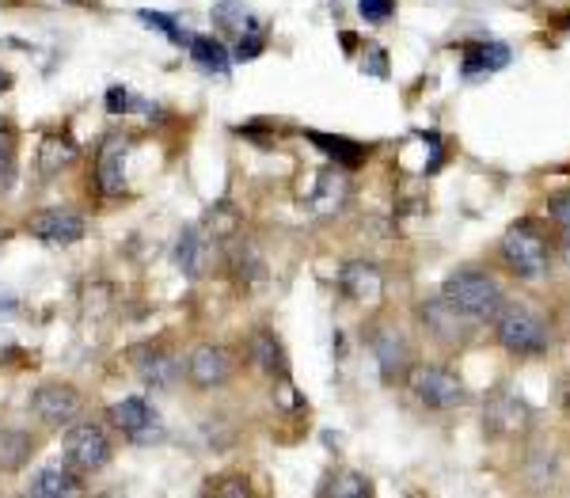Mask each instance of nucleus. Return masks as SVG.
I'll list each match as a JSON object with an SVG mask.
<instances>
[{
  "mask_svg": "<svg viewBox=\"0 0 570 498\" xmlns=\"http://www.w3.org/2000/svg\"><path fill=\"white\" fill-rule=\"evenodd\" d=\"M137 20H141L145 28L160 31L163 39L176 42V46H187V42H190V31L176 20V15H168V12H152V8H141V12H137Z\"/></svg>",
  "mask_w": 570,
  "mask_h": 498,
  "instance_id": "27",
  "label": "nucleus"
},
{
  "mask_svg": "<svg viewBox=\"0 0 570 498\" xmlns=\"http://www.w3.org/2000/svg\"><path fill=\"white\" fill-rule=\"evenodd\" d=\"M408 384H411V396L426 411H453L468 400L464 381L445 365H414L408 373Z\"/></svg>",
  "mask_w": 570,
  "mask_h": 498,
  "instance_id": "4",
  "label": "nucleus"
},
{
  "mask_svg": "<svg viewBox=\"0 0 570 498\" xmlns=\"http://www.w3.org/2000/svg\"><path fill=\"white\" fill-rule=\"evenodd\" d=\"M388 50L384 46H366V62H361V68H369L373 76H388Z\"/></svg>",
  "mask_w": 570,
  "mask_h": 498,
  "instance_id": "35",
  "label": "nucleus"
},
{
  "mask_svg": "<svg viewBox=\"0 0 570 498\" xmlns=\"http://www.w3.org/2000/svg\"><path fill=\"white\" fill-rule=\"evenodd\" d=\"M31 453H34L31 434H23V431H0V465H4V468L28 465Z\"/></svg>",
  "mask_w": 570,
  "mask_h": 498,
  "instance_id": "26",
  "label": "nucleus"
},
{
  "mask_svg": "<svg viewBox=\"0 0 570 498\" xmlns=\"http://www.w3.org/2000/svg\"><path fill=\"white\" fill-rule=\"evenodd\" d=\"M509 46L506 42H468L464 46V76H479V73H498L509 65Z\"/></svg>",
  "mask_w": 570,
  "mask_h": 498,
  "instance_id": "19",
  "label": "nucleus"
},
{
  "mask_svg": "<svg viewBox=\"0 0 570 498\" xmlns=\"http://www.w3.org/2000/svg\"><path fill=\"white\" fill-rule=\"evenodd\" d=\"M503 259L517 278H529V282L543 278L551 266L548 236H543L532 221H517V225L503 236Z\"/></svg>",
  "mask_w": 570,
  "mask_h": 498,
  "instance_id": "3",
  "label": "nucleus"
},
{
  "mask_svg": "<svg viewBox=\"0 0 570 498\" xmlns=\"http://www.w3.org/2000/svg\"><path fill=\"white\" fill-rule=\"evenodd\" d=\"M65 465L76 468L81 476H92V471H103L110 465V437L99 423H81L76 418L65 431Z\"/></svg>",
  "mask_w": 570,
  "mask_h": 498,
  "instance_id": "5",
  "label": "nucleus"
},
{
  "mask_svg": "<svg viewBox=\"0 0 570 498\" xmlns=\"http://www.w3.org/2000/svg\"><path fill=\"white\" fill-rule=\"evenodd\" d=\"M442 297L461 316H468L472 324L495 320L498 308L506 305L503 286H498V282L490 278V274H483V271H456V274H448L445 286H442Z\"/></svg>",
  "mask_w": 570,
  "mask_h": 498,
  "instance_id": "2",
  "label": "nucleus"
},
{
  "mask_svg": "<svg viewBox=\"0 0 570 498\" xmlns=\"http://www.w3.org/2000/svg\"><path fill=\"white\" fill-rule=\"evenodd\" d=\"M205 498H252V484L244 476H221L210 484V495Z\"/></svg>",
  "mask_w": 570,
  "mask_h": 498,
  "instance_id": "32",
  "label": "nucleus"
},
{
  "mask_svg": "<svg viewBox=\"0 0 570 498\" xmlns=\"http://www.w3.org/2000/svg\"><path fill=\"white\" fill-rule=\"evenodd\" d=\"M247 358H252V365L258 373L285 377V350L274 331H255L252 339H247Z\"/></svg>",
  "mask_w": 570,
  "mask_h": 498,
  "instance_id": "20",
  "label": "nucleus"
},
{
  "mask_svg": "<svg viewBox=\"0 0 570 498\" xmlns=\"http://www.w3.org/2000/svg\"><path fill=\"white\" fill-rule=\"evenodd\" d=\"M62 4H76V8H88L92 0H62Z\"/></svg>",
  "mask_w": 570,
  "mask_h": 498,
  "instance_id": "38",
  "label": "nucleus"
},
{
  "mask_svg": "<svg viewBox=\"0 0 570 498\" xmlns=\"http://www.w3.org/2000/svg\"><path fill=\"white\" fill-rule=\"evenodd\" d=\"M81 407H84L81 392H76L68 381H46V384H39L31 396V411L39 415V423L54 426V431H62V426L68 431V426L81 418Z\"/></svg>",
  "mask_w": 570,
  "mask_h": 498,
  "instance_id": "9",
  "label": "nucleus"
},
{
  "mask_svg": "<svg viewBox=\"0 0 570 498\" xmlns=\"http://www.w3.org/2000/svg\"><path fill=\"white\" fill-rule=\"evenodd\" d=\"M563 259H567V266H570V240H567V244H563Z\"/></svg>",
  "mask_w": 570,
  "mask_h": 498,
  "instance_id": "39",
  "label": "nucleus"
},
{
  "mask_svg": "<svg viewBox=\"0 0 570 498\" xmlns=\"http://www.w3.org/2000/svg\"><path fill=\"white\" fill-rule=\"evenodd\" d=\"M358 15L380 28V23H388L395 15V0H358Z\"/></svg>",
  "mask_w": 570,
  "mask_h": 498,
  "instance_id": "33",
  "label": "nucleus"
},
{
  "mask_svg": "<svg viewBox=\"0 0 570 498\" xmlns=\"http://www.w3.org/2000/svg\"><path fill=\"white\" fill-rule=\"evenodd\" d=\"M183 373H187V381L202 392L224 389V384L232 381V373H236V354H232L224 342H198V347L187 354Z\"/></svg>",
  "mask_w": 570,
  "mask_h": 498,
  "instance_id": "7",
  "label": "nucleus"
},
{
  "mask_svg": "<svg viewBox=\"0 0 570 498\" xmlns=\"http://www.w3.org/2000/svg\"><path fill=\"white\" fill-rule=\"evenodd\" d=\"M548 213H551V218H556L563 229H570V191L551 194V199H548Z\"/></svg>",
  "mask_w": 570,
  "mask_h": 498,
  "instance_id": "34",
  "label": "nucleus"
},
{
  "mask_svg": "<svg viewBox=\"0 0 570 498\" xmlns=\"http://www.w3.org/2000/svg\"><path fill=\"white\" fill-rule=\"evenodd\" d=\"M12 88V76H8V68L0 65V96H4V92Z\"/></svg>",
  "mask_w": 570,
  "mask_h": 498,
  "instance_id": "37",
  "label": "nucleus"
},
{
  "mask_svg": "<svg viewBox=\"0 0 570 498\" xmlns=\"http://www.w3.org/2000/svg\"><path fill=\"white\" fill-rule=\"evenodd\" d=\"M369 347H373V358L380 365V381L384 384L408 381V373L414 369V350L408 335L392 328V324H380V328L369 331Z\"/></svg>",
  "mask_w": 570,
  "mask_h": 498,
  "instance_id": "8",
  "label": "nucleus"
},
{
  "mask_svg": "<svg viewBox=\"0 0 570 498\" xmlns=\"http://www.w3.org/2000/svg\"><path fill=\"white\" fill-rule=\"evenodd\" d=\"M342 199H347V179H342V171H324V176H319V191L313 199L316 213L319 218H331L342 205Z\"/></svg>",
  "mask_w": 570,
  "mask_h": 498,
  "instance_id": "24",
  "label": "nucleus"
},
{
  "mask_svg": "<svg viewBox=\"0 0 570 498\" xmlns=\"http://www.w3.org/2000/svg\"><path fill=\"white\" fill-rule=\"evenodd\" d=\"M266 54V31L263 23L252 20L247 23V31L236 39V50H232V62H255V57Z\"/></svg>",
  "mask_w": 570,
  "mask_h": 498,
  "instance_id": "29",
  "label": "nucleus"
},
{
  "mask_svg": "<svg viewBox=\"0 0 570 498\" xmlns=\"http://www.w3.org/2000/svg\"><path fill=\"white\" fill-rule=\"evenodd\" d=\"M525 415H529V407H525L521 400L495 396L490 400V411H487V426H495V431H517V426L525 423Z\"/></svg>",
  "mask_w": 570,
  "mask_h": 498,
  "instance_id": "25",
  "label": "nucleus"
},
{
  "mask_svg": "<svg viewBox=\"0 0 570 498\" xmlns=\"http://www.w3.org/2000/svg\"><path fill=\"white\" fill-rule=\"evenodd\" d=\"M126 160H129V141L123 134L107 137L99 145V157H95V191L103 199H123L126 194Z\"/></svg>",
  "mask_w": 570,
  "mask_h": 498,
  "instance_id": "11",
  "label": "nucleus"
},
{
  "mask_svg": "<svg viewBox=\"0 0 570 498\" xmlns=\"http://www.w3.org/2000/svg\"><path fill=\"white\" fill-rule=\"evenodd\" d=\"M567 403H570V389H567Z\"/></svg>",
  "mask_w": 570,
  "mask_h": 498,
  "instance_id": "41",
  "label": "nucleus"
},
{
  "mask_svg": "<svg viewBox=\"0 0 570 498\" xmlns=\"http://www.w3.org/2000/svg\"><path fill=\"white\" fill-rule=\"evenodd\" d=\"M339 289L353 305H377L380 294H384V274L373 263H347L339 271Z\"/></svg>",
  "mask_w": 570,
  "mask_h": 498,
  "instance_id": "15",
  "label": "nucleus"
},
{
  "mask_svg": "<svg viewBox=\"0 0 570 498\" xmlns=\"http://www.w3.org/2000/svg\"><path fill=\"white\" fill-rule=\"evenodd\" d=\"M232 274H236L240 286H258V282L266 278V263L263 255L255 252V244H247V240H240L236 247H232Z\"/></svg>",
  "mask_w": 570,
  "mask_h": 498,
  "instance_id": "23",
  "label": "nucleus"
},
{
  "mask_svg": "<svg viewBox=\"0 0 570 498\" xmlns=\"http://www.w3.org/2000/svg\"><path fill=\"white\" fill-rule=\"evenodd\" d=\"M213 247H218V240L205 233L202 225H187L176 240V266L187 278H205V271L213 263Z\"/></svg>",
  "mask_w": 570,
  "mask_h": 498,
  "instance_id": "13",
  "label": "nucleus"
},
{
  "mask_svg": "<svg viewBox=\"0 0 570 498\" xmlns=\"http://www.w3.org/2000/svg\"><path fill=\"white\" fill-rule=\"evenodd\" d=\"M129 358H134V369H137V377H141V384L152 392L176 389L179 373H183V362H179L168 347H160V342H145V347H137Z\"/></svg>",
  "mask_w": 570,
  "mask_h": 498,
  "instance_id": "10",
  "label": "nucleus"
},
{
  "mask_svg": "<svg viewBox=\"0 0 570 498\" xmlns=\"http://www.w3.org/2000/svg\"><path fill=\"white\" fill-rule=\"evenodd\" d=\"M110 423L134 445H160L163 437H168V426H163L160 411L145 396H126L123 403H115V407H110Z\"/></svg>",
  "mask_w": 570,
  "mask_h": 498,
  "instance_id": "6",
  "label": "nucleus"
},
{
  "mask_svg": "<svg viewBox=\"0 0 570 498\" xmlns=\"http://www.w3.org/2000/svg\"><path fill=\"white\" fill-rule=\"evenodd\" d=\"M187 54H190V62L202 68V73L229 76L232 54H229V46H224V39H213V34H190Z\"/></svg>",
  "mask_w": 570,
  "mask_h": 498,
  "instance_id": "17",
  "label": "nucleus"
},
{
  "mask_svg": "<svg viewBox=\"0 0 570 498\" xmlns=\"http://www.w3.org/2000/svg\"><path fill=\"white\" fill-rule=\"evenodd\" d=\"M308 141H313L327 160H335L339 168H358V165H366V160H369V145L350 141V137H335V134L308 130Z\"/></svg>",
  "mask_w": 570,
  "mask_h": 498,
  "instance_id": "18",
  "label": "nucleus"
},
{
  "mask_svg": "<svg viewBox=\"0 0 570 498\" xmlns=\"http://www.w3.org/2000/svg\"><path fill=\"white\" fill-rule=\"evenodd\" d=\"M28 233L50 247H68V244H81L88 225H84V218L73 210H42L28 221Z\"/></svg>",
  "mask_w": 570,
  "mask_h": 498,
  "instance_id": "12",
  "label": "nucleus"
},
{
  "mask_svg": "<svg viewBox=\"0 0 570 498\" xmlns=\"http://www.w3.org/2000/svg\"><path fill=\"white\" fill-rule=\"evenodd\" d=\"M31 498H84V479L68 465H50L31 476Z\"/></svg>",
  "mask_w": 570,
  "mask_h": 498,
  "instance_id": "16",
  "label": "nucleus"
},
{
  "mask_svg": "<svg viewBox=\"0 0 570 498\" xmlns=\"http://www.w3.org/2000/svg\"><path fill=\"white\" fill-rule=\"evenodd\" d=\"M103 498H123V495H103Z\"/></svg>",
  "mask_w": 570,
  "mask_h": 498,
  "instance_id": "40",
  "label": "nucleus"
},
{
  "mask_svg": "<svg viewBox=\"0 0 570 498\" xmlns=\"http://www.w3.org/2000/svg\"><path fill=\"white\" fill-rule=\"evenodd\" d=\"M103 103H107V115H115V118H118V115H129V110H152L149 103L137 99L134 92L123 88V84H110V88H107V99H103Z\"/></svg>",
  "mask_w": 570,
  "mask_h": 498,
  "instance_id": "30",
  "label": "nucleus"
},
{
  "mask_svg": "<svg viewBox=\"0 0 570 498\" xmlns=\"http://www.w3.org/2000/svg\"><path fill=\"white\" fill-rule=\"evenodd\" d=\"M495 339L503 342L514 358H540L551 347V331L540 320V312H532L525 300H506L495 316Z\"/></svg>",
  "mask_w": 570,
  "mask_h": 498,
  "instance_id": "1",
  "label": "nucleus"
},
{
  "mask_svg": "<svg viewBox=\"0 0 570 498\" xmlns=\"http://www.w3.org/2000/svg\"><path fill=\"white\" fill-rule=\"evenodd\" d=\"M15 308H20V300H15L12 294H0V316H12Z\"/></svg>",
  "mask_w": 570,
  "mask_h": 498,
  "instance_id": "36",
  "label": "nucleus"
},
{
  "mask_svg": "<svg viewBox=\"0 0 570 498\" xmlns=\"http://www.w3.org/2000/svg\"><path fill=\"white\" fill-rule=\"evenodd\" d=\"M15 179V130L0 126V187H12Z\"/></svg>",
  "mask_w": 570,
  "mask_h": 498,
  "instance_id": "31",
  "label": "nucleus"
},
{
  "mask_svg": "<svg viewBox=\"0 0 570 498\" xmlns=\"http://www.w3.org/2000/svg\"><path fill=\"white\" fill-rule=\"evenodd\" d=\"M419 320H422V328H426V335H434L437 342H464V335H468V328H472L468 316L456 312V308L448 305L445 297L422 300V305H419Z\"/></svg>",
  "mask_w": 570,
  "mask_h": 498,
  "instance_id": "14",
  "label": "nucleus"
},
{
  "mask_svg": "<svg viewBox=\"0 0 570 498\" xmlns=\"http://www.w3.org/2000/svg\"><path fill=\"white\" fill-rule=\"evenodd\" d=\"M327 498H373V484H369L361 471H335L331 487H327Z\"/></svg>",
  "mask_w": 570,
  "mask_h": 498,
  "instance_id": "28",
  "label": "nucleus"
},
{
  "mask_svg": "<svg viewBox=\"0 0 570 498\" xmlns=\"http://www.w3.org/2000/svg\"><path fill=\"white\" fill-rule=\"evenodd\" d=\"M210 20H213V28L221 31L218 39H240L255 15H252V8H247L244 0H213Z\"/></svg>",
  "mask_w": 570,
  "mask_h": 498,
  "instance_id": "21",
  "label": "nucleus"
},
{
  "mask_svg": "<svg viewBox=\"0 0 570 498\" xmlns=\"http://www.w3.org/2000/svg\"><path fill=\"white\" fill-rule=\"evenodd\" d=\"M76 157H81V149H76L73 137H68V134H50L46 141H42V149H39V168H42V176H57V171H65Z\"/></svg>",
  "mask_w": 570,
  "mask_h": 498,
  "instance_id": "22",
  "label": "nucleus"
}]
</instances>
